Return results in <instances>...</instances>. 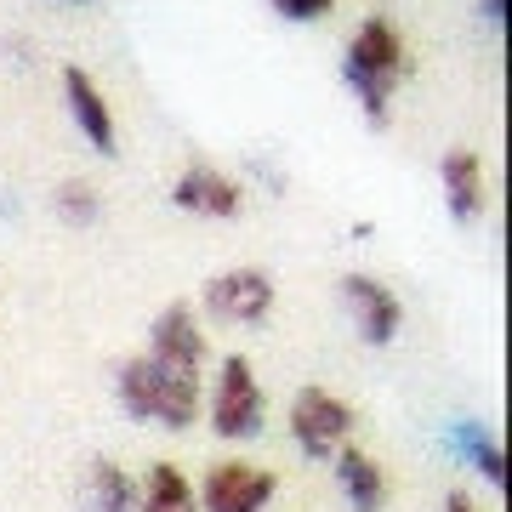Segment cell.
<instances>
[{"label": "cell", "instance_id": "cell-15", "mask_svg": "<svg viewBox=\"0 0 512 512\" xmlns=\"http://www.w3.org/2000/svg\"><path fill=\"white\" fill-rule=\"evenodd\" d=\"M456 450L473 461L484 478H490L495 490L507 484V456H501V439H490L484 427H473V421H456Z\"/></svg>", "mask_w": 512, "mask_h": 512}, {"label": "cell", "instance_id": "cell-3", "mask_svg": "<svg viewBox=\"0 0 512 512\" xmlns=\"http://www.w3.org/2000/svg\"><path fill=\"white\" fill-rule=\"evenodd\" d=\"M211 427L217 439H256L262 433V387L245 353H228L217 365V393H211Z\"/></svg>", "mask_w": 512, "mask_h": 512}, {"label": "cell", "instance_id": "cell-12", "mask_svg": "<svg viewBox=\"0 0 512 512\" xmlns=\"http://www.w3.org/2000/svg\"><path fill=\"white\" fill-rule=\"evenodd\" d=\"M80 512H143V490L126 478V467L97 456L80 478Z\"/></svg>", "mask_w": 512, "mask_h": 512}, {"label": "cell", "instance_id": "cell-8", "mask_svg": "<svg viewBox=\"0 0 512 512\" xmlns=\"http://www.w3.org/2000/svg\"><path fill=\"white\" fill-rule=\"evenodd\" d=\"M148 359H160L171 370H205V330L194 319L188 302H171V308L154 313V330H148Z\"/></svg>", "mask_w": 512, "mask_h": 512}, {"label": "cell", "instance_id": "cell-14", "mask_svg": "<svg viewBox=\"0 0 512 512\" xmlns=\"http://www.w3.org/2000/svg\"><path fill=\"white\" fill-rule=\"evenodd\" d=\"M143 512H200V495L171 461H154L143 484Z\"/></svg>", "mask_w": 512, "mask_h": 512}, {"label": "cell", "instance_id": "cell-11", "mask_svg": "<svg viewBox=\"0 0 512 512\" xmlns=\"http://www.w3.org/2000/svg\"><path fill=\"white\" fill-rule=\"evenodd\" d=\"M439 183H444V205L456 222H478L484 217V165H478L473 148H450L439 160Z\"/></svg>", "mask_w": 512, "mask_h": 512}, {"label": "cell", "instance_id": "cell-18", "mask_svg": "<svg viewBox=\"0 0 512 512\" xmlns=\"http://www.w3.org/2000/svg\"><path fill=\"white\" fill-rule=\"evenodd\" d=\"M478 6H484V18H490L495 29H501V23H507V0H478Z\"/></svg>", "mask_w": 512, "mask_h": 512}, {"label": "cell", "instance_id": "cell-17", "mask_svg": "<svg viewBox=\"0 0 512 512\" xmlns=\"http://www.w3.org/2000/svg\"><path fill=\"white\" fill-rule=\"evenodd\" d=\"M336 0H274V12L279 18H291V23H313V18H325Z\"/></svg>", "mask_w": 512, "mask_h": 512}, {"label": "cell", "instance_id": "cell-10", "mask_svg": "<svg viewBox=\"0 0 512 512\" xmlns=\"http://www.w3.org/2000/svg\"><path fill=\"white\" fill-rule=\"evenodd\" d=\"M63 103H69L80 137H86L97 154H114V109H109V97H103V86H97L80 63L63 69Z\"/></svg>", "mask_w": 512, "mask_h": 512}, {"label": "cell", "instance_id": "cell-16", "mask_svg": "<svg viewBox=\"0 0 512 512\" xmlns=\"http://www.w3.org/2000/svg\"><path fill=\"white\" fill-rule=\"evenodd\" d=\"M52 205H57V217L69 222V228H92V222L103 217V200H97L92 183H63L52 194Z\"/></svg>", "mask_w": 512, "mask_h": 512}, {"label": "cell", "instance_id": "cell-1", "mask_svg": "<svg viewBox=\"0 0 512 512\" xmlns=\"http://www.w3.org/2000/svg\"><path fill=\"white\" fill-rule=\"evenodd\" d=\"M120 404H126L131 421H154V427L183 433V427L200 421L205 393H200V376L194 370H171L160 359L137 353V359L120 365Z\"/></svg>", "mask_w": 512, "mask_h": 512}, {"label": "cell", "instance_id": "cell-2", "mask_svg": "<svg viewBox=\"0 0 512 512\" xmlns=\"http://www.w3.org/2000/svg\"><path fill=\"white\" fill-rule=\"evenodd\" d=\"M404 69H410V57H404V35H399L387 18H370L365 29L348 40L342 80L353 86L359 109H365V120H370L376 131H382L387 114H393V92H399Z\"/></svg>", "mask_w": 512, "mask_h": 512}, {"label": "cell", "instance_id": "cell-4", "mask_svg": "<svg viewBox=\"0 0 512 512\" xmlns=\"http://www.w3.org/2000/svg\"><path fill=\"white\" fill-rule=\"evenodd\" d=\"M291 439L302 444V456L330 461L353 439V410L330 387H302L291 399Z\"/></svg>", "mask_w": 512, "mask_h": 512}, {"label": "cell", "instance_id": "cell-13", "mask_svg": "<svg viewBox=\"0 0 512 512\" xmlns=\"http://www.w3.org/2000/svg\"><path fill=\"white\" fill-rule=\"evenodd\" d=\"M330 461H336V484H342V495H348L353 512H382V501H387L382 461L365 456V450H353V444H342Z\"/></svg>", "mask_w": 512, "mask_h": 512}, {"label": "cell", "instance_id": "cell-6", "mask_svg": "<svg viewBox=\"0 0 512 512\" xmlns=\"http://www.w3.org/2000/svg\"><path fill=\"white\" fill-rule=\"evenodd\" d=\"M274 279L262 268H228L205 285V313L211 319H228V325H262L274 313Z\"/></svg>", "mask_w": 512, "mask_h": 512}, {"label": "cell", "instance_id": "cell-5", "mask_svg": "<svg viewBox=\"0 0 512 512\" xmlns=\"http://www.w3.org/2000/svg\"><path fill=\"white\" fill-rule=\"evenodd\" d=\"M279 478L256 461H217L200 484V512H262L274 501Z\"/></svg>", "mask_w": 512, "mask_h": 512}, {"label": "cell", "instance_id": "cell-7", "mask_svg": "<svg viewBox=\"0 0 512 512\" xmlns=\"http://www.w3.org/2000/svg\"><path fill=\"white\" fill-rule=\"evenodd\" d=\"M171 205H177V211H194V217H222V222H228V217L245 211V188H239L228 171L194 160L183 177L171 183Z\"/></svg>", "mask_w": 512, "mask_h": 512}, {"label": "cell", "instance_id": "cell-9", "mask_svg": "<svg viewBox=\"0 0 512 512\" xmlns=\"http://www.w3.org/2000/svg\"><path fill=\"white\" fill-rule=\"evenodd\" d=\"M342 296H348V308H353V325H359V336H365L370 348H387L393 336H399V296L387 291L382 279H370V274H348L342 279Z\"/></svg>", "mask_w": 512, "mask_h": 512}, {"label": "cell", "instance_id": "cell-19", "mask_svg": "<svg viewBox=\"0 0 512 512\" xmlns=\"http://www.w3.org/2000/svg\"><path fill=\"white\" fill-rule=\"evenodd\" d=\"M444 512H473V501H467L461 490H450V501H444Z\"/></svg>", "mask_w": 512, "mask_h": 512}]
</instances>
